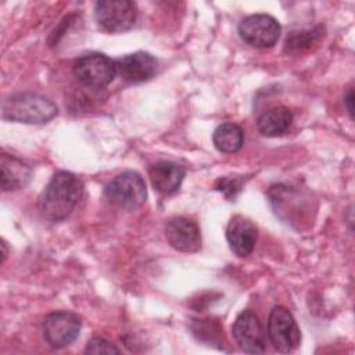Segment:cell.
<instances>
[{"label": "cell", "instance_id": "6da1fadb", "mask_svg": "<svg viewBox=\"0 0 355 355\" xmlns=\"http://www.w3.org/2000/svg\"><path fill=\"white\" fill-rule=\"evenodd\" d=\"M83 194V183L71 172H57L39 198L40 214L53 222L65 219Z\"/></svg>", "mask_w": 355, "mask_h": 355}, {"label": "cell", "instance_id": "7a4b0ae2", "mask_svg": "<svg viewBox=\"0 0 355 355\" xmlns=\"http://www.w3.org/2000/svg\"><path fill=\"white\" fill-rule=\"evenodd\" d=\"M57 112V105L53 101L32 93L15 94L3 103V118L22 123H46Z\"/></svg>", "mask_w": 355, "mask_h": 355}, {"label": "cell", "instance_id": "3957f363", "mask_svg": "<svg viewBox=\"0 0 355 355\" xmlns=\"http://www.w3.org/2000/svg\"><path fill=\"white\" fill-rule=\"evenodd\" d=\"M104 194L115 207L135 211L144 204L147 189L143 178L137 172L126 171L105 184Z\"/></svg>", "mask_w": 355, "mask_h": 355}, {"label": "cell", "instance_id": "277c9868", "mask_svg": "<svg viewBox=\"0 0 355 355\" xmlns=\"http://www.w3.org/2000/svg\"><path fill=\"white\" fill-rule=\"evenodd\" d=\"M116 62L101 53H89L79 57L73 64L76 79L93 89L108 86L116 75Z\"/></svg>", "mask_w": 355, "mask_h": 355}, {"label": "cell", "instance_id": "5b68a950", "mask_svg": "<svg viewBox=\"0 0 355 355\" xmlns=\"http://www.w3.org/2000/svg\"><path fill=\"white\" fill-rule=\"evenodd\" d=\"M98 26L110 33L129 31L137 17V8L129 0H101L94 8Z\"/></svg>", "mask_w": 355, "mask_h": 355}, {"label": "cell", "instance_id": "8992f818", "mask_svg": "<svg viewBox=\"0 0 355 355\" xmlns=\"http://www.w3.org/2000/svg\"><path fill=\"white\" fill-rule=\"evenodd\" d=\"M268 336L279 352H291L298 347L301 333L287 308L282 305L273 306L268 319Z\"/></svg>", "mask_w": 355, "mask_h": 355}, {"label": "cell", "instance_id": "52a82bcc", "mask_svg": "<svg viewBox=\"0 0 355 355\" xmlns=\"http://www.w3.org/2000/svg\"><path fill=\"white\" fill-rule=\"evenodd\" d=\"M280 24L268 14H252L239 24L240 37L250 46L258 49L272 47L280 36Z\"/></svg>", "mask_w": 355, "mask_h": 355}, {"label": "cell", "instance_id": "ba28073f", "mask_svg": "<svg viewBox=\"0 0 355 355\" xmlns=\"http://www.w3.org/2000/svg\"><path fill=\"white\" fill-rule=\"evenodd\" d=\"M80 331V319L69 311L49 313L43 320V337L55 349L72 344Z\"/></svg>", "mask_w": 355, "mask_h": 355}, {"label": "cell", "instance_id": "9c48e42d", "mask_svg": "<svg viewBox=\"0 0 355 355\" xmlns=\"http://www.w3.org/2000/svg\"><path fill=\"white\" fill-rule=\"evenodd\" d=\"M232 334L239 348L247 354H263L266 349L262 323L252 311H243L236 318Z\"/></svg>", "mask_w": 355, "mask_h": 355}, {"label": "cell", "instance_id": "30bf717a", "mask_svg": "<svg viewBox=\"0 0 355 355\" xmlns=\"http://www.w3.org/2000/svg\"><path fill=\"white\" fill-rule=\"evenodd\" d=\"M269 197L276 215H279L287 223L290 222L300 225L304 222V216L309 209L295 205H306L308 198H304L298 190H295L294 187L279 184L270 189Z\"/></svg>", "mask_w": 355, "mask_h": 355}, {"label": "cell", "instance_id": "8fae6325", "mask_svg": "<svg viewBox=\"0 0 355 355\" xmlns=\"http://www.w3.org/2000/svg\"><path fill=\"white\" fill-rule=\"evenodd\" d=\"M165 237L171 247L182 252H196L201 247L198 225L186 216H175L165 225Z\"/></svg>", "mask_w": 355, "mask_h": 355}, {"label": "cell", "instance_id": "7c38bea8", "mask_svg": "<svg viewBox=\"0 0 355 355\" xmlns=\"http://www.w3.org/2000/svg\"><path fill=\"white\" fill-rule=\"evenodd\" d=\"M226 239L230 250L237 257H248L258 239V227L243 215H234L226 227Z\"/></svg>", "mask_w": 355, "mask_h": 355}, {"label": "cell", "instance_id": "4fadbf2b", "mask_svg": "<svg viewBox=\"0 0 355 355\" xmlns=\"http://www.w3.org/2000/svg\"><path fill=\"white\" fill-rule=\"evenodd\" d=\"M116 62L119 75L130 83H140L151 79L157 72V60L144 51H136L122 57Z\"/></svg>", "mask_w": 355, "mask_h": 355}, {"label": "cell", "instance_id": "5bb4252c", "mask_svg": "<svg viewBox=\"0 0 355 355\" xmlns=\"http://www.w3.org/2000/svg\"><path fill=\"white\" fill-rule=\"evenodd\" d=\"M184 173V168L172 161L155 162L148 169L153 187L164 196H171L179 190Z\"/></svg>", "mask_w": 355, "mask_h": 355}, {"label": "cell", "instance_id": "9a60e30c", "mask_svg": "<svg viewBox=\"0 0 355 355\" xmlns=\"http://www.w3.org/2000/svg\"><path fill=\"white\" fill-rule=\"evenodd\" d=\"M0 165L3 191H11L24 187L32 176L31 166L14 155L3 153Z\"/></svg>", "mask_w": 355, "mask_h": 355}, {"label": "cell", "instance_id": "2e32d148", "mask_svg": "<svg viewBox=\"0 0 355 355\" xmlns=\"http://www.w3.org/2000/svg\"><path fill=\"white\" fill-rule=\"evenodd\" d=\"M293 122V112L283 105L273 107L268 111H265L257 122V128L259 133L268 137H276L282 136L287 132Z\"/></svg>", "mask_w": 355, "mask_h": 355}, {"label": "cell", "instance_id": "e0dca14e", "mask_svg": "<svg viewBox=\"0 0 355 355\" xmlns=\"http://www.w3.org/2000/svg\"><path fill=\"white\" fill-rule=\"evenodd\" d=\"M215 147L222 153H237L244 143V132L241 126L226 122L219 125L212 136Z\"/></svg>", "mask_w": 355, "mask_h": 355}, {"label": "cell", "instance_id": "ac0fdd59", "mask_svg": "<svg viewBox=\"0 0 355 355\" xmlns=\"http://www.w3.org/2000/svg\"><path fill=\"white\" fill-rule=\"evenodd\" d=\"M320 37V28L306 31V32H293L287 40H286V47L290 50H302L308 49L313 43H316Z\"/></svg>", "mask_w": 355, "mask_h": 355}, {"label": "cell", "instance_id": "d6986e66", "mask_svg": "<svg viewBox=\"0 0 355 355\" xmlns=\"http://www.w3.org/2000/svg\"><path fill=\"white\" fill-rule=\"evenodd\" d=\"M85 354H119V349L108 340L94 337L87 343Z\"/></svg>", "mask_w": 355, "mask_h": 355}, {"label": "cell", "instance_id": "ffe728a7", "mask_svg": "<svg viewBox=\"0 0 355 355\" xmlns=\"http://www.w3.org/2000/svg\"><path fill=\"white\" fill-rule=\"evenodd\" d=\"M216 189L223 191L226 197H234V193L241 189V182L239 179H232V178H223L218 182Z\"/></svg>", "mask_w": 355, "mask_h": 355}, {"label": "cell", "instance_id": "44dd1931", "mask_svg": "<svg viewBox=\"0 0 355 355\" xmlns=\"http://www.w3.org/2000/svg\"><path fill=\"white\" fill-rule=\"evenodd\" d=\"M352 103H354V92H352V89H349L347 92V94L344 96V105H345V108H347V111H348L351 118L354 115V105H352Z\"/></svg>", "mask_w": 355, "mask_h": 355}]
</instances>
